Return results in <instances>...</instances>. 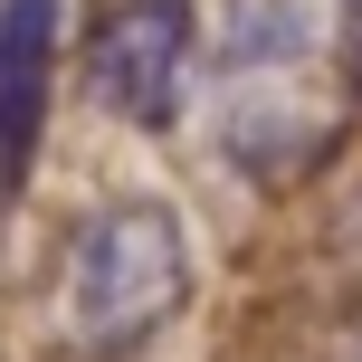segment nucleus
I'll return each instance as SVG.
<instances>
[{"label": "nucleus", "mask_w": 362, "mask_h": 362, "mask_svg": "<svg viewBox=\"0 0 362 362\" xmlns=\"http://www.w3.org/2000/svg\"><path fill=\"white\" fill-rule=\"evenodd\" d=\"M344 0H229L219 29V134L257 181L305 172L344 115Z\"/></svg>", "instance_id": "nucleus-1"}, {"label": "nucleus", "mask_w": 362, "mask_h": 362, "mask_svg": "<svg viewBox=\"0 0 362 362\" xmlns=\"http://www.w3.org/2000/svg\"><path fill=\"white\" fill-rule=\"evenodd\" d=\"M191 296V248L163 200H115L76 229L57 276V325L86 362H134Z\"/></svg>", "instance_id": "nucleus-2"}, {"label": "nucleus", "mask_w": 362, "mask_h": 362, "mask_svg": "<svg viewBox=\"0 0 362 362\" xmlns=\"http://www.w3.org/2000/svg\"><path fill=\"white\" fill-rule=\"evenodd\" d=\"M191 0H115L86 29V86L105 115L163 134L181 115V86H191Z\"/></svg>", "instance_id": "nucleus-3"}, {"label": "nucleus", "mask_w": 362, "mask_h": 362, "mask_svg": "<svg viewBox=\"0 0 362 362\" xmlns=\"http://www.w3.org/2000/svg\"><path fill=\"white\" fill-rule=\"evenodd\" d=\"M57 95V0H0V200L29 191Z\"/></svg>", "instance_id": "nucleus-4"}, {"label": "nucleus", "mask_w": 362, "mask_h": 362, "mask_svg": "<svg viewBox=\"0 0 362 362\" xmlns=\"http://www.w3.org/2000/svg\"><path fill=\"white\" fill-rule=\"evenodd\" d=\"M344 86L362 95V0H344Z\"/></svg>", "instance_id": "nucleus-5"}]
</instances>
